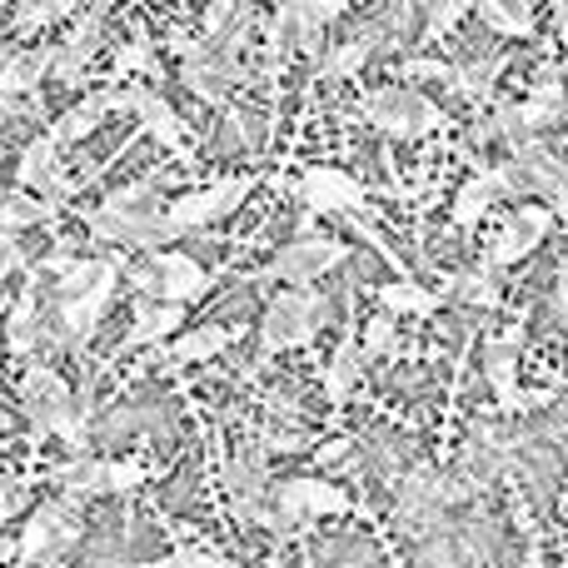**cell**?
Masks as SVG:
<instances>
[{
  "instance_id": "cell-15",
  "label": "cell",
  "mask_w": 568,
  "mask_h": 568,
  "mask_svg": "<svg viewBox=\"0 0 568 568\" xmlns=\"http://www.w3.org/2000/svg\"><path fill=\"white\" fill-rule=\"evenodd\" d=\"M110 110H130L125 105V90H120V85L95 90V95H85L80 105H70L65 115L50 125V135H55V145H80L85 135H95V125L110 115Z\"/></svg>"
},
{
  "instance_id": "cell-24",
  "label": "cell",
  "mask_w": 568,
  "mask_h": 568,
  "mask_svg": "<svg viewBox=\"0 0 568 568\" xmlns=\"http://www.w3.org/2000/svg\"><path fill=\"white\" fill-rule=\"evenodd\" d=\"M434 294L439 300H459V304H479V310L499 304V284H494L489 270H479V275H439Z\"/></svg>"
},
{
  "instance_id": "cell-39",
  "label": "cell",
  "mask_w": 568,
  "mask_h": 568,
  "mask_svg": "<svg viewBox=\"0 0 568 568\" xmlns=\"http://www.w3.org/2000/svg\"><path fill=\"white\" fill-rule=\"evenodd\" d=\"M0 270H6V275L20 270V240L16 235H0Z\"/></svg>"
},
{
  "instance_id": "cell-41",
  "label": "cell",
  "mask_w": 568,
  "mask_h": 568,
  "mask_svg": "<svg viewBox=\"0 0 568 568\" xmlns=\"http://www.w3.org/2000/svg\"><path fill=\"white\" fill-rule=\"evenodd\" d=\"M524 568H544V549H539V534H529V554H524Z\"/></svg>"
},
{
  "instance_id": "cell-14",
  "label": "cell",
  "mask_w": 568,
  "mask_h": 568,
  "mask_svg": "<svg viewBox=\"0 0 568 568\" xmlns=\"http://www.w3.org/2000/svg\"><path fill=\"white\" fill-rule=\"evenodd\" d=\"M160 270V300L165 304H180L185 310L190 300H200V294L210 290V270L200 265L195 255H185V250H165V255H150Z\"/></svg>"
},
{
  "instance_id": "cell-7",
  "label": "cell",
  "mask_w": 568,
  "mask_h": 568,
  "mask_svg": "<svg viewBox=\"0 0 568 568\" xmlns=\"http://www.w3.org/2000/svg\"><path fill=\"white\" fill-rule=\"evenodd\" d=\"M294 195L304 200V210L310 215H369V195H364V185L349 175V170L339 165H310L300 175V185H294Z\"/></svg>"
},
{
  "instance_id": "cell-1",
  "label": "cell",
  "mask_w": 568,
  "mask_h": 568,
  "mask_svg": "<svg viewBox=\"0 0 568 568\" xmlns=\"http://www.w3.org/2000/svg\"><path fill=\"white\" fill-rule=\"evenodd\" d=\"M20 409L30 414L40 434H60L70 449H80L85 439V414H80V399L65 379H60L50 364H30L26 379H20Z\"/></svg>"
},
{
  "instance_id": "cell-37",
  "label": "cell",
  "mask_w": 568,
  "mask_h": 568,
  "mask_svg": "<svg viewBox=\"0 0 568 568\" xmlns=\"http://www.w3.org/2000/svg\"><path fill=\"white\" fill-rule=\"evenodd\" d=\"M554 310H559V320L568 324V250H564V260H559V270H554Z\"/></svg>"
},
{
  "instance_id": "cell-33",
  "label": "cell",
  "mask_w": 568,
  "mask_h": 568,
  "mask_svg": "<svg viewBox=\"0 0 568 568\" xmlns=\"http://www.w3.org/2000/svg\"><path fill=\"white\" fill-rule=\"evenodd\" d=\"M70 0H26V6H16V30H36V26H50L55 16H70Z\"/></svg>"
},
{
  "instance_id": "cell-20",
  "label": "cell",
  "mask_w": 568,
  "mask_h": 568,
  "mask_svg": "<svg viewBox=\"0 0 568 568\" xmlns=\"http://www.w3.org/2000/svg\"><path fill=\"white\" fill-rule=\"evenodd\" d=\"M374 300L384 304V314H434L439 310V294L429 290V284H419V280H389V284H379L374 290Z\"/></svg>"
},
{
  "instance_id": "cell-5",
  "label": "cell",
  "mask_w": 568,
  "mask_h": 568,
  "mask_svg": "<svg viewBox=\"0 0 568 568\" xmlns=\"http://www.w3.org/2000/svg\"><path fill=\"white\" fill-rule=\"evenodd\" d=\"M349 260V245L344 240H329V235H300L260 270V280H290V290H310L320 275H329L334 265Z\"/></svg>"
},
{
  "instance_id": "cell-32",
  "label": "cell",
  "mask_w": 568,
  "mask_h": 568,
  "mask_svg": "<svg viewBox=\"0 0 568 568\" xmlns=\"http://www.w3.org/2000/svg\"><path fill=\"white\" fill-rule=\"evenodd\" d=\"M399 349V329H394V314H374L364 324V359H379V354H394Z\"/></svg>"
},
{
  "instance_id": "cell-38",
  "label": "cell",
  "mask_w": 568,
  "mask_h": 568,
  "mask_svg": "<svg viewBox=\"0 0 568 568\" xmlns=\"http://www.w3.org/2000/svg\"><path fill=\"white\" fill-rule=\"evenodd\" d=\"M260 439H265V449H280V454L310 449V439H304V434H260Z\"/></svg>"
},
{
  "instance_id": "cell-27",
  "label": "cell",
  "mask_w": 568,
  "mask_h": 568,
  "mask_svg": "<svg viewBox=\"0 0 568 568\" xmlns=\"http://www.w3.org/2000/svg\"><path fill=\"white\" fill-rule=\"evenodd\" d=\"M374 55V30H364V36H349V40H339L334 50H324V60H320V75H359L364 70V60Z\"/></svg>"
},
{
  "instance_id": "cell-30",
  "label": "cell",
  "mask_w": 568,
  "mask_h": 568,
  "mask_svg": "<svg viewBox=\"0 0 568 568\" xmlns=\"http://www.w3.org/2000/svg\"><path fill=\"white\" fill-rule=\"evenodd\" d=\"M494 200H499V195H494V190H489V180H484V175H474L469 185H464L459 195H454V225H459V230H474L484 215H489V205H494Z\"/></svg>"
},
{
  "instance_id": "cell-25",
  "label": "cell",
  "mask_w": 568,
  "mask_h": 568,
  "mask_svg": "<svg viewBox=\"0 0 568 568\" xmlns=\"http://www.w3.org/2000/svg\"><path fill=\"white\" fill-rule=\"evenodd\" d=\"M180 80H185V85L195 90V95L205 100V105H225V100H230V85H235V80L225 75V65H220L215 55L190 60V65L180 70Z\"/></svg>"
},
{
  "instance_id": "cell-34",
  "label": "cell",
  "mask_w": 568,
  "mask_h": 568,
  "mask_svg": "<svg viewBox=\"0 0 568 568\" xmlns=\"http://www.w3.org/2000/svg\"><path fill=\"white\" fill-rule=\"evenodd\" d=\"M399 75L404 80H444V85H459V65H444V60H404Z\"/></svg>"
},
{
  "instance_id": "cell-29",
  "label": "cell",
  "mask_w": 568,
  "mask_h": 568,
  "mask_svg": "<svg viewBox=\"0 0 568 568\" xmlns=\"http://www.w3.org/2000/svg\"><path fill=\"white\" fill-rule=\"evenodd\" d=\"M36 300H40V270H36V280L16 294V310H10V349L16 354H26L30 344H36Z\"/></svg>"
},
{
  "instance_id": "cell-35",
  "label": "cell",
  "mask_w": 568,
  "mask_h": 568,
  "mask_svg": "<svg viewBox=\"0 0 568 568\" xmlns=\"http://www.w3.org/2000/svg\"><path fill=\"white\" fill-rule=\"evenodd\" d=\"M145 484V464L140 459H115L110 464V494H135Z\"/></svg>"
},
{
  "instance_id": "cell-2",
  "label": "cell",
  "mask_w": 568,
  "mask_h": 568,
  "mask_svg": "<svg viewBox=\"0 0 568 568\" xmlns=\"http://www.w3.org/2000/svg\"><path fill=\"white\" fill-rule=\"evenodd\" d=\"M364 120L379 130L384 140H414L444 130V110L414 85H379L364 95Z\"/></svg>"
},
{
  "instance_id": "cell-26",
  "label": "cell",
  "mask_w": 568,
  "mask_h": 568,
  "mask_svg": "<svg viewBox=\"0 0 568 568\" xmlns=\"http://www.w3.org/2000/svg\"><path fill=\"white\" fill-rule=\"evenodd\" d=\"M324 394H329L334 404H344L354 394V384H359V354H354V334H344V344L334 349V359L324 364Z\"/></svg>"
},
{
  "instance_id": "cell-13",
  "label": "cell",
  "mask_w": 568,
  "mask_h": 568,
  "mask_svg": "<svg viewBox=\"0 0 568 568\" xmlns=\"http://www.w3.org/2000/svg\"><path fill=\"white\" fill-rule=\"evenodd\" d=\"M100 30H105V6H90L85 16H75L70 36L60 40V50H55V80L60 85H80L90 55L100 50Z\"/></svg>"
},
{
  "instance_id": "cell-16",
  "label": "cell",
  "mask_w": 568,
  "mask_h": 568,
  "mask_svg": "<svg viewBox=\"0 0 568 568\" xmlns=\"http://www.w3.org/2000/svg\"><path fill=\"white\" fill-rule=\"evenodd\" d=\"M55 50L60 45H20L6 55V65H0V95L16 100L26 95V90H36L45 75H55Z\"/></svg>"
},
{
  "instance_id": "cell-18",
  "label": "cell",
  "mask_w": 568,
  "mask_h": 568,
  "mask_svg": "<svg viewBox=\"0 0 568 568\" xmlns=\"http://www.w3.org/2000/svg\"><path fill=\"white\" fill-rule=\"evenodd\" d=\"M180 320H185V310H180V304H165V300L140 304L135 324H130V334H125V349H145V344L170 339V334L180 329Z\"/></svg>"
},
{
  "instance_id": "cell-40",
  "label": "cell",
  "mask_w": 568,
  "mask_h": 568,
  "mask_svg": "<svg viewBox=\"0 0 568 568\" xmlns=\"http://www.w3.org/2000/svg\"><path fill=\"white\" fill-rule=\"evenodd\" d=\"M349 444H354V439H329V444H324V449H320V464L344 459V454H349Z\"/></svg>"
},
{
  "instance_id": "cell-43",
  "label": "cell",
  "mask_w": 568,
  "mask_h": 568,
  "mask_svg": "<svg viewBox=\"0 0 568 568\" xmlns=\"http://www.w3.org/2000/svg\"><path fill=\"white\" fill-rule=\"evenodd\" d=\"M554 20H559V30H564V45H568V0H559V6H554Z\"/></svg>"
},
{
  "instance_id": "cell-22",
  "label": "cell",
  "mask_w": 568,
  "mask_h": 568,
  "mask_svg": "<svg viewBox=\"0 0 568 568\" xmlns=\"http://www.w3.org/2000/svg\"><path fill=\"white\" fill-rule=\"evenodd\" d=\"M55 215H60L55 200L30 195V190H10V200L0 205V225H6V235H16V230H26V225H50Z\"/></svg>"
},
{
  "instance_id": "cell-4",
  "label": "cell",
  "mask_w": 568,
  "mask_h": 568,
  "mask_svg": "<svg viewBox=\"0 0 568 568\" xmlns=\"http://www.w3.org/2000/svg\"><path fill=\"white\" fill-rule=\"evenodd\" d=\"M320 310L324 304L314 290H280L260 320V354H284L310 344L320 334Z\"/></svg>"
},
{
  "instance_id": "cell-23",
  "label": "cell",
  "mask_w": 568,
  "mask_h": 568,
  "mask_svg": "<svg viewBox=\"0 0 568 568\" xmlns=\"http://www.w3.org/2000/svg\"><path fill=\"white\" fill-rule=\"evenodd\" d=\"M479 20L509 40H534V10L524 0H479Z\"/></svg>"
},
{
  "instance_id": "cell-11",
  "label": "cell",
  "mask_w": 568,
  "mask_h": 568,
  "mask_svg": "<svg viewBox=\"0 0 568 568\" xmlns=\"http://www.w3.org/2000/svg\"><path fill=\"white\" fill-rule=\"evenodd\" d=\"M125 105H130V115H140V130L145 135H155L165 150H175L180 160H190V140H185V120L175 115V105H170L160 90H150V85H125Z\"/></svg>"
},
{
  "instance_id": "cell-36",
  "label": "cell",
  "mask_w": 568,
  "mask_h": 568,
  "mask_svg": "<svg viewBox=\"0 0 568 568\" xmlns=\"http://www.w3.org/2000/svg\"><path fill=\"white\" fill-rule=\"evenodd\" d=\"M464 10H469V6H464V0H449V6H444V10H434V16H429V40H439L444 30H449L454 20L464 16Z\"/></svg>"
},
{
  "instance_id": "cell-42",
  "label": "cell",
  "mask_w": 568,
  "mask_h": 568,
  "mask_svg": "<svg viewBox=\"0 0 568 568\" xmlns=\"http://www.w3.org/2000/svg\"><path fill=\"white\" fill-rule=\"evenodd\" d=\"M549 205H554V215H559V225L568 230V190H559V195H554Z\"/></svg>"
},
{
  "instance_id": "cell-12",
  "label": "cell",
  "mask_w": 568,
  "mask_h": 568,
  "mask_svg": "<svg viewBox=\"0 0 568 568\" xmlns=\"http://www.w3.org/2000/svg\"><path fill=\"white\" fill-rule=\"evenodd\" d=\"M554 205H519V215L509 220V225L494 235V245H489V270H499V265H519L524 255H534L539 250V240L549 235V225H554Z\"/></svg>"
},
{
  "instance_id": "cell-8",
  "label": "cell",
  "mask_w": 568,
  "mask_h": 568,
  "mask_svg": "<svg viewBox=\"0 0 568 568\" xmlns=\"http://www.w3.org/2000/svg\"><path fill=\"white\" fill-rule=\"evenodd\" d=\"M519 349H524V324H509L504 334H489V339H484V374H489L494 394H499V404L509 414L534 409V404L549 399V394L519 389Z\"/></svg>"
},
{
  "instance_id": "cell-3",
  "label": "cell",
  "mask_w": 568,
  "mask_h": 568,
  "mask_svg": "<svg viewBox=\"0 0 568 568\" xmlns=\"http://www.w3.org/2000/svg\"><path fill=\"white\" fill-rule=\"evenodd\" d=\"M255 185H260V175H230V180H215V185H205V190H190V195H180V200H165L170 230H175V235H190V230H205V225H215V220L235 215V210L255 195Z\"/></svg>"
},
{
  "instance_id": "cell-10",
  "label": "cell",
  "mask_w": 568,
  "mask_h": 568,
  "mask_svg": "<svg viewBox=\"0 0 568 568\" xmlns=\"http://www.w3.org/2000/svg\"><path fill=\"white\" fill-rule=\"evenodd\" d=\"M105 260H110V265H105V280H100L95 290L80 294V300H60V334H65L70 349H85V344L95 339L100 320H105L110 300H115V290H120V275L130 270L125 255H105Z\"/></svg>"
},
{
  "instance_id": "cell-6",
  "label": "cell",
  "mask_w": 568,
  "mask_h": 568,
  "mask_svg": "<svg viewBox=\"0 0 568 568\" xmlns=\"http://www.w3.org/2000/svg\"><path fill=\"white\" fill-rule=\"evenodd\" d=\"M75 539H80L75 504H70V499H50V504H40V509L26 519V529H20V539H16V559L20 564L60 559V554H65Z\"/></svg>"
},
{
  "instance_id": "cell-21",
  "label": "cell",
  "mask_w": 568,
  "mask_h": 568,
  "mask_svg": "<svg viewBox=\"0 0 568 568\" xmlns=\"http://www.w3.org/2000/svg\"><path fill=\"white\" fill-rule=\"evenodd\" d=\"M230 344L225 324H200V329H185L175 344L165 349V364H200V359H215L220 349Z\"/></svg>"
},
{
  "instance_id": "cell-28",
  "label": "cell",
  "mask_w": 568,
  "mask_h": 568,
  "mask_svg": "<svg viewBox=\"0 0 568 568\" xmlns=\"http://www.w3.org/2000/svg\"><path fill=\"white\" fill-rule=\"evenodd\" d=\"M125 75H155V36H150V30H135V36L115 50L110 80H125Z\"/></svg>"
},
{
  "instance_id": "cell-9",
  "label": "cell",
  "mask_w": 568,
  "mask_h": 568,
  "mask_svg": "<svg viewBox=\"0 0 568 568\" xmlns=\"http://www.w3.org/2000/svg\"><path fill=\"white\" fill-rule=\"evenodd\" d=\"M354 499L339 489V484L320 479V474H294L275 489V514H280V529L304 519H320V514H349Z\"/></svg>"
},
{
  "instance_id": "cell-17",
  "label": "cell",
  "mask_w": 568,
  "mask_h": 568,
  "mask_svg": "<svg viewBox=\"0 0 568 568\" xmlns=\"http://www.w3.org/2000/svg\"><path fill=\"white\" fill-rule=\"evenodd\" d=\"M514 165L524 170V180H529L534 190H544V195H559V190H568V165L559 155H554L549 145H544V140H534V145H524V150H514Z\"/></svg>"
},
{
  "instance_id": "cell-19",
  "label": "cell",
  "mask_w": 568,
  "mask_h": 568,
  "mask_svg": "<svg viewBox=\"0 0 568 568\" xmlns=\"http://www.w3.org/2000/svg\"><path fill=\"white\" fill-rule=\"evenodd\" d=\"M60 484V499L80 504V499H95V494H110V464L105 459H70L55 469Z\"/></svg>"
},
{
  "instance_id": "cell-31",
  "label": "cell",
  "mask_w": 568,
  "mask_h": 568,
  "mask_svg": "<svg viewBox=\"0 0 568 568\" xmlns=\"http://www.w3.org/2000/svg\"><path fill=\"white\" fill-rule=\"evenodd\" d=\"M135 568H240V564L225 559V554H215V549H200V544H180V549H170L165 559L135 564Z\"/></svg>"
}]
</instances>
